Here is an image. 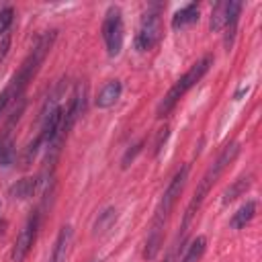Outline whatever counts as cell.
<instances>
[{
  "mask_svg": "<svg viewBox=\"0 0 262 262\" xmlns=\"http://www.w3.org/2000/svg\"><path fill=\"white\" fill-rule=\"evenodd\" d=\"M188 170L190 166L184 164L176 174L174 178L170 180L158 209H156V215H154V221H151V229H149V235H147V242H145V250H143V258L145 260H154L156 254L160 252V246H162V239H164V225L170 217V211L174 207V203L178 201V196L182 194L184 190V184L188 180Z\"/></svg>",
  "mask_w": 262,
  "mask_h": 262,
  "instance_id": "cell-1",
  "label": "cell"
},
{
  "mask_svg": "<svg viewBox=\"0 0 262 262\" xmlns=\"http://www.w3.org/2000/svg\"><path fill=\"white\" fill-rule=\"evenodd\" d=\"M55 37H57V31H45V33L35 41V45H33L31 53L27 55V59L23 61V66L18 68V72L10 78V82H8V86H6L4 90L12 96V100H14V102L23 98L25 88H27V86H29V82L37 76V72H39L41 63L45 61V55L49 53V49H51V45H53Z\"/></svg>",
  "mask_w": 262,
  "mask_h": 262,
  "instance_id": "cell-2",
  "label": "cell"
},
{
  "mask_svg": "<svg viewBox=\"0 0 262 262\" xmlns=\"http://www.w3.org/2000/svg\"><path fill=\"white\" fill-rule=\"evenodd\" d=\"M237 154H239V143L231 141V143H227V145L221 149V154L217 156V160L207 168V172L203 174V178H201V182H199V186H196V190H194V196H192V201H190V205H188V209H186V213H184V221H182V229H184V231H186L190 219L194 217V213L199 211V207L203 205L205 196L209 194V190H211L213 184L217 182V178H219V176L225 172V168L237 158Z\"/></svg>",
  "mask_w": 262,
  "mask_h": 262,
  "instance_id": "cell-3",
  "label": "cell"
},
{
  "mask_svg": "<svg viewBox=\"0 0 262 262\" xmlns=\"http://www.w3.org/2000/svg\"><path fill=\"white\" fill-rule=\"evenodd\" d=\"M211 66H213V55H205V57H201L184 76H180V78L174 82V86L168 90V94L164 96V100L158 104V117H160V119L166 117V115L176 106V102L209 72Z\"/></svg>",
  "mask_w": 262,
  "mask_h": 262,
  "instance_id": "cell-4",
  "label": "cell"
},
{
  "mask_svg": "<svg viewBox=\"0 0 262 262\" xmlns=\"http://www.w3.org/2000/svg\"><path fill=\"white\" fill-rule=\"evenodd\" d=\"M102 39L106 45V53L117 57L123 49V16L119 6H108L104 20H102Z\"/></svg>",
  "mask_w": 262,
  "mask_h": 262,
  "instance_id": "cell-5",
  "label": "cell"
},
{
  "mask_svg": "<svg viewBox=\"0 0 262 262\" xmlns=\"http://www.w3.org/2000/svg\"><path fill=\"white\" fill-rule=\"evenodd\" d=\"M162 37V18H160V8H151L143 14L141 27L135 35V49L137 51H147L158 45Z\"/></svg>",
  "mask_w": 262,
  "mask_h": 262,
  "instance_id": "cell-6",
  "label": "cell"
},
{
  "mask_svg": "<svg viewBox=\"0 0 262 262\" xmlns=\"http://www.w3.org/2000/svg\"><path fill=\"white\" fill-rule=\"evenodd\" d=\"M37 229H39V211H35L27 219L25 227L16 235L14 246H12V262H23L29 256V252H31V248L35 244V237H37Z\"/></svg>",
  "mask_w": 262,
  "mask_h": 262,
  "instance_id": "cell-7",
  "label": "cell"
},
{
  "mask_svg": "<svg viewBox=\"0 0 262 262\" xmlns=\"http://www.w3.org/2000/svg\"><path fill=\"white\" fill-rule=\"evenodd\" d=\"M72 235H74L72 225H63L59 229L47 262H66V256H68V250H70V244H72Z\"/></svg>",
  "mask_w": 262,
  "mask_h": 262,
  "instance_id": "cell-8",
  "label": "cell"
},
{
  "mask_svg": "<svg viewBox=\"0 0 262 262\" xmlns=\"http://www.w3.org/2000/svg\"><path fill=\"white\" fill-rule=\"evenodd\" d=\"M121 82L119 80H111V82H106L102 88H100V92L96 94V100H94V104L98 106V108H108V106H113L117 100H119V96H121Z\"/></svg>",
  "mask_w": 262,
  "mask_h": 262,
  "instance_id": "cell-9",
  "label": "cell"
},
{
  "mask_svg": "<svg viewBox=\"0 0 262 262\" xmlns=\"http://www.w3.org/2000/svg\"><path fill=\"white\" fill-rule=\"evenodd\" d=\"M199 20V6L192 2V4H186L182 6L180 10L174 12L172 16V29L178 31V29H184V27H190Z\"/></svg>",
  "mask_w": 262,
  "mask_h": 262,
  "instance_id": "cell-10",
  "label": "cell"
},
{
  "mask_svg": "<svg viewBox=\"0 0 262 262\" xmlns=\"http://www.w3.org/2000/svg\"><path fill=\"white\" fill-rule=\"evenodd\" d=\"M256 207H258L256 201H246V203L233 213V217L229 219V227H231V229H242V227H246V225L254 219Z\"/></svg>",
  "mask_w": 262,
  "mask_h": 262,
  "instance_id": "cell-11",
  "label": "cell"
},
{
  "mask_svg": "<svg viewBox=\"0 0 262 262\" xmlns=\"http://www.w3.org/2000/svg\"><path fill=\"white\" fill-rule=\"evenodd\" d=\"M39 186V180L33 178V176H25L20 180H16V184L10 186V196L12 199H18V201H25V199H31L35 194Z\"/></svg>",
  "mask_w": 262,
  "mask_h": 262,
  "instance_id": "cell-12",
  "label": "cell"
},
{
  "mask_svg": "<svg viewBox=\"0 0 262 262\" xmlns=\"http://www.w3.org/2000/svg\"><path fill=\"white\" fill-rule=\"evenodd\" d=\"M16 158V149H14V141H12V133L10 131H2L0 133V166L8 168L14 164Z\"/></svg>",
  "mask_w": 262,
  "mask_h": 262,
  "instance_id": "cell-13",
  "label": "cell"
},
{
  "mask_svg": "<svg viewBox=\"0 0 262 262\" xmlns=\"http://www.w3.org/2000/svg\"><path fill=\"white\" fill-rule=\"evenodd\" d=\"M250 186H252V176H250V174H248V176H239L231 186H227V188H225L223 199H221V201H223V205H229L231 201H235L237 196H242Z\"/></svg>",
  "mask_w": 262,
  "mask_h": 262,
  "instance_id": "cell-14",
  "label": "cell"
},
{
  "mask_svg": "<svg viewBox=\"0 0 262 262\" xmlns=\"http://www.w3.org/2000/svg\"><path fill=\"white\" fill-rule=\"evenodd\" d=\"M115 221H117V209L115 207H106L102 213H98V217H96V221H94V235H102V233H106L113 225H115Z\"/></svg>",
  "mask_w": 262,
  "mask_h": 262,
  "instance_id": "cell-15",
  "label": "cell"
},
{
  "mask_svg": "<svg viewBox=\"0 0 262 262\" xmlns=\"http://www.w3.org/2000/svg\"><path fill=\"white\" fill-rule=\"evenodd\" d=\"M205 248H207V239H205L203 235H196V237L190 242V246L186 248V252H184V256L180 258V262H199L201 256L205 254Z\"/></svg>",
  "mask_w": 262,
  "mask_h": 262,
  "instance_id": "cell-16",
  "label": "cell"
},
{
  "mask_svg": "<svg viewBox=\"0 0 262 262\" xmlns=\"http://www.w3.org/2000/svg\"><path fill=\"white\" fill-rule=\"evenodd\" d=\"M225 23H227V2H217L211 10L209 27H211V31H219L225 27Z\"/></svg>",
  "mask_w": 262,
  "mask_h": 262,
  "instance_id": "cell-17",
  "label": "cell"
},
{
  "mask_svg": "<svg viewBox=\"0 0 262 262\" xmlns=\"http://www.w3.org/2000/svg\"><path fill=\"white\" fill-rule=\"evenodd\" d=\"M41 147H43V143H41V139H39V135H37V137L25 147V151H23V156H20V168H29Z\"/></svg>",
  "mask_w": 262,
  "mask_h": 262,
  "instance_id": "cell-18",
  "label": "cell"
},
{
  "mask_svg": "<svg viewBox=\"0 0 262 262\" xmlns=\"http://www.w3.org/2000/svg\"><path fill=\"white\" fill-rule=\"evenodd\" d=\"M14 20V8L12 6H6L0 10V35H4L8 31V27L12 25Z\"/></svg>",
  "mask_w": 262,
  "mask_h": 262,
  "instance_id": "cell-19",
  "label": "cell"
},
{
  "mask_svg": "<svg viewBox=\"0 0 262 262\" xmlns=\"http://www.w3.org/2000/svg\"><path fill=\"white\" fill-rule=\"evenodd\" d=\"M141 147H143V141H137L135 145H131V147L125 151V156H123V160H121V166H123V168H127V166L135 160V156L141 151Z\"/></svg>",
  "mask_w": 262,
  "mask_h": 262,
  "instance_id": "cell-20",
  "label": "cell"
},
{
  "mask_svg": "<svg viewBox=\"0 0 262 262\" xmlns=\"http://www.w3.org/2000/svg\"><path fill=\"white\" fill-rule=\"evenodd\" d=\"M168 127H162L160 131H158V139H156V154H160V149H162V145L166 143V139H168Z\"/></svg>",
  "mask_w": 262,
  "mask_h": 262,
  "instance_id": "cell-21",
  "label": "cell"
},
{
  "mask_svg": "<svg viewBox=\"0 0 262 262\" xmlns=\"http://www.w3.org/2000/svg\"><path fill=\"white\" fill-rule=\"evenodd\" d=\"M180 244H182V242H180ZM180 244L176 242V244H174V246L170 248V252L166 254V258H164V262H176V260H178V250H180Z\"/></svg>",
  "mask_w": 262,
  "mask_h": 262,
  "instance_id": "cell-22",
  "label": "cell"
},
{
  "mask_svg": "<svg viewBox=\"0 0 262 262\" xmlns=\"http://www.w3.org/2000/svg\"><path fill=\"white\" fill-rule=\"evenodd\" d=\"M90 262H100V260H90Z\"/></svg>",
  "mask_w": 262,
  "mask_h": 262,
  "instance_id": "cell-23",
  "label": "cell"
}]
</instances>
